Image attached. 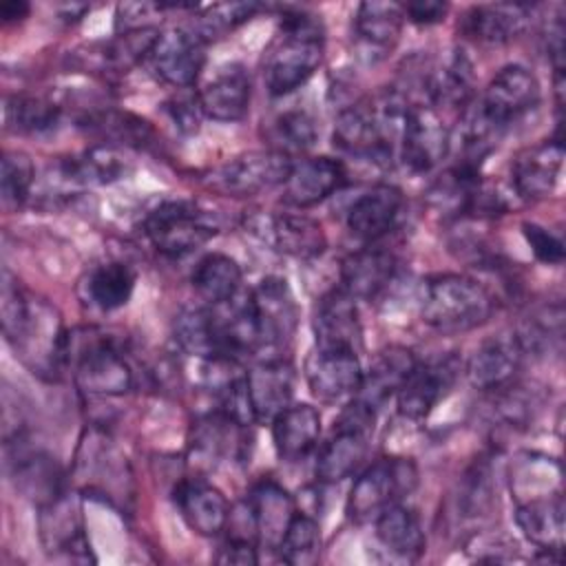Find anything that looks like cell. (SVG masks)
<instances>
[{
	"mask_svg": "<svg viewBox=\"0 0 566 566\" xmlns=\"http://www.w3.org/2000/svg\"><path fill=\"white\" fill-rule=\"evenodd\" d=\"M2 334L20 360L40 378L55 380L66 365L69 334L60 312L40 296L27 292L4 268L0 283Z\"/></svg>",
	"mask_w": 566,
	"mask_h": 566,
	"instance_id": "1",
	"label": "cell"
},
{
	"mask_svg": "<svg viewBox=\"0 0 566 566\" xmlns=\"http://www.w3.org/2000/svg\"><path fill=\"white\" fill-rule=\"evenodd\" d=\"M323 51L321 20L307 11H285L279 33L265 51L263 82L268 93L283 97L301 88L321 66Z\"/></svg>",
	"mask_w": 566,
	"mask_h": 566,
	"instance_id": "2",
	"label": "cell"
},
{
	"mask_svg": "<svg viewBox=\"0 0 566 566\" xmlns=\"http://www.w3.org/2000/svg\"><path fill=\"white\" fill-rule=\"evenodd\" d=\"M497 307L493 292L464 274H438L424 283L422 323L442 334H460L484 325Z\"/></svg>",
	"mask_w": 566,
	"mask_h": 566,
	"instance_id": "3",
	"label": "cell"
},
{
	"mask_svg": "<svg viewBox=\"0 0 566 566\" xmlns=\"http://www.w3.org/2000/svg\"><path fill=\"white\" fill-rule=\"evenodd\" d=\"M66 365L82 394L111 398L133 389L135 374L113 338L93 329L69 334Z\"/></svg>",
	"mask_w": 566,
	"mask_h": 566,
	"instance_id": "4",
	"label": "cell"
},
{
	"mask_svg": "<svg viewBox=\"0 0 566 566\" xmlns=\"http://www.w3.org/2000/svg\"><path fill=\"white\" fill-rule=\"evenodd\" d=\"M144 232L157 252L177 259L206 245L219 232V226L199 203L170 199L148 212Z\"/></svg>",
	"mask_w": 566,
	"mask_h": 566,
	"instance_id": "5",
	"label": "cell"
},
{
	"mask_svg": "<svg viewBox=\"0 0 566 566\" xmlns=\"http://www.w3.org/2000/svg\"><path fill=\"white\" fill-rule=\"evenodd\" d=\"M416 484L418 469L409 458H378L356 478L347 497V515L358 524L374 522L385 509L402 502Z\"/></svg>",
	"mask_w": 566,
	"mask_h": 566,
	"instance_id": "6",
	"label": "cell"
},
{
	"mask_svg": "<svg viewBox=\"0 0 566 566\" xmlns=\"http://www.w3.org/2000/svg\"><path fill=\"white\" fill-rule=\"evenodd\" d=\"M376 411L367 409L358 400L340 411L329 440L321 447L314 464L316 480L323 484H336L356 473L363 464L369 447V433L374 431Z\"/></svg>",
	"mask_w": 566,
	"mask_h": 566,
	"instance_id": "7",
	"label": "cell"
},
{
	"mask_svg": "<svg viewBox=\"0 0 566 566\" xmlns=\"http://www.w3.org/2000/svg\"><path fill=\"white\" fill-rule=\"evenodd\" d=\"M294 159L265 148L237 155L206 172L203 184L223 197H252L263 190L283 186Z\"/></svg>",
	"mask_w": 566,
	"mask_h": 566,
	"instance_id": "8",
	"label": "cell"
},
{
	"mask_svg": "<svg viewBox=\"0 0 566 566\" xmlns=\"http://www.w3.org/2000/svg\"><path fill=\"white\" fill-rule=\"evenodd\" d=\"M537 102V77L522 64H506L491 77L475 106L491 126L504 133L513 122L533 111Z\"/></svg>",
	"mask_w": 566,
	"mask_h": 566,
	"instance_id": "9",
	"label": "cell"
},
{
	"mask_svg": "<svg viewBox=\"0 0 566 566\" xmlns=\"http://www.w3.org/2000/svg\"><path fill=\"white\" fill-rule=\"evenodd\" d=\"M451 133L433 106L416 102L405 115L398 142V157L407 170L422 175L433 170L449 153Z\"/></svg>",
	"mask_w": 566,
	"mask_h": 566,
	"instance_id": "10",
	"label": "cell"
},
{
	"mask_svg": "<svg viewBox=\"0 0 566 566\" xmlns=\"http://www.w3.org/2000/svg\"><path fill=\"white\" fill-rule=\"evenodd\" d=\"M460 374V360L451 354L418 360L396 394L398 413L407 420L427 418L451 391Z\"/></svg>",
	"mask_w": 566,
	"mask_h": 566,
	"instance_id": "11",
	"label": "cell"
},
{
	"mask_svg": "<svg viewBox=\"0 0 566 566\" xmlns=\"http://www.w3.org/2000/svg\"><path fill=\"white\" fill-rule=\"evenodd\" d=\"M252 232L272 250L294 259H316L327 248L323 226L301 212H265L250 221Z\"/></svg>",
	"mask_w": 566,
	"mask_h": 566,
	"instance_id": "12",
	"label": "cell"
},
{
	"mask_svg": "<svg viewBox=\"0 0 566 566\" xmlns=\"http://www.w3.org/2000/svg\"><path fill=\"white\" fill-rule=\"evenodd\" d=\"M203 44L192 31L170 29L161 31L155 46L150 49L146 64L150 73L168 86L190 88L201 75L206 53Z\"/></svg>",
	"mask_w": 566,
	"mask_h": 566,
	"instance_id": "13",
	"label": "cell"
},
{
	"mask_svg": "<svg viewBox=\"0 0 566 566\" xmlns=\"http://www.w3.org/2000/svg\"><path fill=\"white\" fill-rule=\"evenodd\" d=\"M524 345L515 332L484 338L467 360V378L480 391H500L515 382L524 360Z\"/></svg>",
	"mask_w": 566,
	"mask_h": 566,
	"instance_id": "14",
	"label": "cell"
},
{
	"mask_svg": "<svg viewBox=\"0 0 566 566\" xmlns=\"http://www.w3.org/2000/svg\"><path fill=\"white\" fill-rule=\"evenodd\" d=\"M305 380L321 402H338L358 391L363 365L354 349L314 347L305 360Z\"/></svg>",
	"mask_w": 566,
	"mask_h": 566,
	"instance_id": "15",
	"label": "cell"
},
{
	"mask_svg": "<svg viewBox=\"0 0 566 566\" xmlns=\"http://www.w3.org/2000/svg\"><path fill=\"white\" fill-rule=\"evenodd\" d=\"M405 13L396 2H360L354 15V49L360 62L378 64L398 44Z\"/></svg>",
	"mask_w": 566,
	"mask_h": 566,
	"instance_id": "16",
	"label": "cell"
},
{
	"mask_svg": "<svg viewBox=\"0 0 566 566\" xmlns=\"http://www.w3.org/2000/svg\"><path fill=\"white\" fill-rule=\"evenodd\" d=\"M250 298L263 347H285L298 323V310L287 281L281 276H268L250 290Z\"/></svg>",
	"mask_w": 566,
	"mask_h": 566,
	"instance_id": "17",
	"label": "cell"
},
{
	"mask_svg": "<svg viewBox=\"0 0 566 566\" xmlns=\"http://www.w3.org/2000/svg\"><path fill=\"white\" fill-rule=\"evenodd\" d=\"M77 478L84 480L88 493H97L106 497H122L128 484V464L126 458L117 451V447L108 438H97L91 431L77 451Z\"/></svg>",
	"mask_w": 566,
	"mask_h": 566,
	"instance_id": "18",
	"label": "cell"
},
{
	"mask_svg": "<svg viewBox=\"0 0 566 566\" xmlns=\"http://www.w3.org/2000/svg\"><path fill=\"white\" fill-rule=\"evenodd\" d=\"M175 504L181 520L201 537H214L228 526L230 504L221 489L203 478H186L175 486Z\"/></svg>",
	"mask_w": 566,
	"mask_h": 566,
	"instance_id": "19",
	"label": "cell"
},
{
	"mask_svg": "<svg viewBox=\"0 0 566 566\" xmlns=\"http://www.w3.org/2000/svg\"><path fill=\"white\" fill-rule=\"evenodd\" d=\"M245 506L252 517L259 548L279 551V544L283 542L287 526L296 515L294 497L279 482L261 480L250 489Z\"/></svg>",
	"mask_w": 566,
	"mask_h": 566,
	"instance_id": "20",
	"label": "cell"
},
{
	"mask_svg": "<svg viewBox=\"0 0 566 566\" xmlns=\"http://www.w3.org/2000/svg\"><path fill=\"white\" fill-rule=\"evenodd\" d=\"M245 391L256 422H272L294 394V369L285 358H268L245 371Z\"/></svg>",
	"mask_w": 566,
	"mask_h": 566,
	"instance_id": "21",
	"label": "cell"
},
{
	"mask_svg": "<svg viewBox=\"0 0 566 566\" xmlns=\"http://www.w3.org/2000/svg\"><path fill=\"white\" fill-rule=\"evenodd\" d=\"M38 526L42 546L51 557H66L69 562L93 559L82 517L66 495L40 506Z\"/></svg>",
	"mask_w": 566,
	"mask_h": 566,
	"instance_id": "22",
	"label": "cell"
},
{
	"mask_svg": "<svg viewBox=\"0 0 566 566\" xmlns=\"http://www.w3.org/2000/svg\"><path fill=\"white\" fill-rule=\"evenodd\" d=\"M564 161L562 139H548L524 148L511 164V181L517 197L537 201L548 197L559 179Z\"/></svg>",
	"mask_w": 566,
	"mask_h": 566,
	"instance_id": "23",
	"label": "cell"
},
{
	"mask_svg": "<svg viewBox=\"0 0 566 566\" xmlns=\"http://www.w3.org/2000/svg\"><path fill=\"white\" fill-rule=\"evenodd\" d=\"M250 95H252L250 75L237 62L219 66L197 93L203 117L214 122L243 119L250 111Z\"/></svg>",
	"mask_w": 566,
	"mask_h": 566,
	"instance_id": "24",
	"label": "cell"
},
{
	"mask_svg": "<svg viewBox=\"0 0 566 566\" xmlns=\"http://www.w3.org/2000/svg\"><path fill=\"white\" fill-rule=\"evenodd\" d=\"M405 206L402 190L391 184H376L365 190L347 210V230L367 243L382 239L398 223L400 210Z\"/></svg>",
	"mask_w": 566,
	"mask_h": 566,
	"instance_id": "25",
	"label": "cell"
},
{
	"mask_svg": "<svg viewBox=\"0 0 566 566\" xmlns=\"http://www.w3.org/2000/svg\"><path fill=\"white\" fill-rule=\"evenodd\" d=\"M347 179L343 161L332 157H307L292 164L283 184V201L292 208H310L334 195Z\"/></svg>",
	"mask_w": 566,
	"mask_h": 566,
	"instance_id": "26",
	"label": "cell"
},
{
	"mask_svg": "<svg viewBox=\"0 0 566 566\" xmlns=\"http://www.w3.org/2000/svg\"><path fill=\"white\" fill-rule=\"evenodd\" d=\"M314 336L316 347H336V349H358L360 345V318L356 301L338 290H332L321 296L314 307Z\"/></svg>",
	"mask_w": 566,
	"mask_h": 566,
	"instance_id": "27",
	"label": "cell"
},
{
	"mask_svg": "<svg viewBox=\"0 0 566 566\" xmlns=\"http://www.w3.org/2000/svg\"><path fill=\"white\" fill-rule=\"evenodd\" d=\"M416 363H418V358L407 347L391 345V347L382 349L374 358L371 367L367 371H363L360 387L352 398L358 400L360 405H365L367 409L378 411L389 398H394L398 394V389L402 387V382L407 380V376L411 374Z\"/></svg>",
	"mask_w": 566,
	"mask_h": 566,
	"instance_id": "28",
	"label": "cell"
},
{
	"mask_svg": "<svg viewBox=\"0 0 566 566\" xmlns=\"http://www.w3.org/2000/svg\"><path fill=\"white\" fill-rule=\"evenodd\" d=\"M396 274V256L376 245L347 254L340 263V290L356 298H376Z\"/></svg>",
	"mask_w": 566,
	"mask_h": 566,
	"instance_id": "29",
	"label": "cell"
},
{
	"mask_svg": "<svg viewBox=\"0 0 566 566\" xmlns=\"http://www.w3.org/2000/svg\"><path fill=\"white\" fill-rule=\"evenodd\" d=\"M533 7L520 2L475 4L462 18V31L484 44H504L515 40L528 24Z\"/></svg>",
	"mask_w": 566,
	"mask_h": 566,
	"instance_id": "30",
	"label": "cell"
},
{
	"mask_svg": "<svg viewBox=\"0 0 566 566\" xmlns=\"http://www.w3.org/2000/svg\"><path fill=\"white\" fill-rule=\"evenodd\" d=\"M473 102V66L462 51L451 55L436 69L427 71L424 104L462 113Z\"/></svg>",
	"mask_w": 566,
	"mask_h": 566,
	"instance_id": "31",
	"label": "cell"
},
{
	"mask_svg": "<svg viewBox=\"0 0 566 566\" xmlns=\"http://www.w3.org/2000/svg\"><path fill=\"white\" fill-rule=\"evenodd\" d=\"M321 436V413L305 402L287 405L272 420V440L276 455L285 462H301L307 458Z\"/></svg>",
	"mask_w": 566,
	"mask_h": 566,
	"instance_id": "32",
	"label": "cell"
},
{
	"mask_svg": "<svg viewBox=\"0 0 566 566\" xmlns=\"http://www.w3.org/2000/svg\"><path fill=\"white\" fill-rule=\"evenodd\" d=\"M11 475L15 482V489L22 491L27 497L38 502L40 506L55 502L64 495V480L60 464L53 455L20 447L13 453L11 460Z\"/></svg>",
	"mask_w": 566,
	"mask_h": 566,
	"instance_id": "33",
	"label": "cell"
},
{
	"mask_svg": "<svg viewBox=\"0 0 566 566\" xmlns=\"http://www.w3.org/2000/svg\"><path fill=\"white\" fill-rule=\"evenodd\" d=\"M515 522L531 544L559 553L564 546V493L515 502Z\"/></svg>",
	"mask_w": 566,
	"mask_h": 566,
	"instance_id": "34",
	"label": "cell"
},
{
	"mask_svg": "<svg viewBox=\"0 0 566 566\" xmlns=\"http://www.w3.org/2000/svg\"><path fill=\"white\" fill-rule=\"evenodd\" d=\"M376 539L380 546L398 559L413 562L424 553L427 537L422 524L409 506L402 502L385 509L376 520Z\"/></svg>",
	"mask_w": 566,
	"mask_h": 566,
	"instance_id": "35",
	"label": "cell"
},
{
	"mask_svg": "<svg viewBox=\"0 0 566 566\" xmlns=\"http://www.w3.org/2000/svg\"><path fill=\"white\" fill-rule=\"evenodd\" d=\"M172 336L177 345L201 360L210 358H228L223 354L219 321L214 314V307L206 305H192L184 307L172 323Z\"/></svg>",
	"mask_w": 566,
	"mask_h": 566,
	"instance_id": "36",
	"label": "cell"
},
{
	"mask_svg": "<svg viewBox=\"0 0 566 566\" xmlns=\"http://www.w3.org/2000/svg\"><path fill=\"white\" fill-rule=\"evenodd\" d=\"M135 283H137V274L128 263L106 261L95 265L86 274L82 287H84L86 301L93 307L102 312H115L130 301L135 292Z\"/></svg>",
	"mask_w": 566,
	"mask_h": 566,
	"instance_id": "37",
	"label": "cell"
},
{
	"mask_svg": "<svg viewBox=\"0 0 566 566\" xmlns=\"http://www.w3.org/2000/svg\"><path fill=\"white\" fill-rule=\"evenodd\" d=\"M190 283L208 305H221L241 292V268L232 256L210 252L197 261Z\"/></svg>",
	"mask_w": 566,
	"mask_h": 566,
	"instance_id": "38",
	"label": "cell"
},
{
	"mask_svg": "<svg viewBox=\"0 0 566 566\" xmlns=\"http://www.w3.org/2000/svg\"><path fill=\"white\" fill-rule=\"evenodd\" d=\"M4 128L15 135H46L57 128L60 106L40 95L15 93L4 97Z\"/></svg>",
	"mask_w": 566,
	"mask_h": 566,
	"instance_id": "39",
	"label": "cell"
},
{
	"mask_svg": "<svg viewBox=\"0 0 566 566\" xmlns=\"http://www.w3.org/2000/svg\"><path fill=\"white\" fill-rule=\"evenodd\" d=\"M268 137L272 142V150H279L287 157L303 155L316 144L318 124L310 111L287 108L272 119Z\"/></svg>",
	"mask_w": 566,
	"mask_h": 566,
	"instance_id": "40",
	"label": "cell"
},
{
	"mask_svg": "<svg viewBox=\"0 0 566 566\" xmlns=\"http://www.w3.org/2000/svg\"><path fill=\"white\" fill-rule=\"evenodd\" d=\"M159 27H144V29H130L119 31L113 40L104 42L97 51L99 64L115 73H126L139 62H146L150 49L155 46L159 38Z\"/></svg>",
	"mask_w": 566,
	"mask_h": 566,
	"instance_id": "41",
	"label": "cell"
},
{
	"mask_svg": "<svg viewBox=\"0 0 566 566\" xmlns=\"http://www.w3.org/2000/svg\"><path fill=\"white\" fill-rule=\"evenodd\" d=\"M279 555L290 566H310L321 555V526L303 511L292 517L283 542L279 544Z\"/></svg>",
	"mask_w": 566,
	"mask_h": 566,
	"instance_id": "42",
	"label": "cell"
},
{
	"mask_svg": "<svg viewBox=\"0 0 566 566\" xmlns=\"http://www.w3.org/2000/svg\"><path fill=\"white\" fill-rule=\"evenodd\" d=\"M259 9L261 4L256 2H219V4L203 7L192 22V33L201 42L219 40L232 33L243 22H248Z\"/></svg>",
	"mask_w": 566,
	"mask_h": 566,
	"instance_id": "43",
	"label": "cell"
},
{
	"mask_svg": "<svg viewBox=\"0 0 566 566\" xmlns=\"http://www.w3.org/2000/svg\"><path fill=\"white\" fill-rule=\"evenodd\" d=\"M35 186V166L22 150H7L0 168V195L4 210L20 208Z\"/></svg>",
	"mask_w": 566,
	"mask_h": 566,
	"instance_id": "44",
	"label": "cell"
},
{
	"mask_svg": "<svg viewBox=\"0 0 566 566\" xmlns=\"http://www.w3.org/2000/svg\"><path fill=\"white\" fill-rule=\"evenodd\" d=\"M75 161L86 186L113 184L130 170V159L119 150L117 144H111V142L91 146Z\"/></svg>",
	"mask_w": 566,
	"mask_h": 566,
	"instance_id": "45",
	"label": "cell"
},
{
	"mask_svg": "<svg viewBox=\"0 0 566 566\" xmlns=\"http://www.w3.org/2000/svg\"><path fill=\"white\" fill-rule=\"evenodd\" d=\"M493 473H491V464L482 458L480 462H475L460 486V495H458V511H462L464 517H480L484 513H489V509L493 506Z\"/></svg>",
	"mask_w": 566,
	"mask_h": 566,
	"instance_id": "46",
	"label": "cell"
},
{
	"mask_svg": "<svg viewBox=\"0 0 566 566\" xmlns=\"http://www.w3.org/2000/svg\"><path fill=\"white\" fill-rule=\"evenodd\" d=\"M522 232L537 261L546 265H559L564 261V243L557 234H553L539 223H524Z\"/></svg>",
	"mask_w": 566,
	"mask_h": 566,
	"instance_id": "47",
	"label": "cell"
},
{
	"mask_svg": "<svg viewBox=\"0 0 566 566\" xmlns=\"http://www.w3.org/2000/svg\"><path fill=\"white\" fill-rule=\"evenodd\" d=\"M166 111L172 119V124L181 130V133H195L199 128V122L203 117V111L199 106V97L197 93L190 95V93H179L175 95L168 104H166Z\"/></svg>",
	"mask_w": 566,
	"mask_h": 566,
	"instance_id": "48",
	"label": "cell"
},
{
	"mask_svg": "<svg viewBox=\"0 0 566 566\" xmlns=\"http://www.w3.org/2000/svg\"><path fill=\"white\" fill-rule=\"evenodd\" d=\"M447 11H449V4L440 0H416V2L402 4L405 18L413 24H424V27L442 22Z\"/></svg>",
	"mask_w": 566,
	"mask_h": 566,
	"instance_id": "49",
	"label": "cell"
},
{
	"mask_svg": "<svg viewBox=\"0 0 566 566\" xmlns=\"http://www.w3.org/2000/svg\"><path fill=\"white\" fill-rule=\"evenodd\" d=\"M256 551H259L256 542L228 535L226 544L219 548V557L217 559L221 564H243V566H250V564L259 562Z\"/></svg>",
	"mask_w": 566,
	"mask_h": 566,
	"instance_id": "50",
	"label": "cell"
},
{
	"mask_svg": "<svg viewBox=\"0 0 566 566\" xmlns=\"http://www.w3.org/2000/svg\"><path fill=\"white\" fill-rule=\"evenodd\" d=\"M29 15V4L22 0H7L0 4V18L2 22H18Z\"/></svg>",
	"mask_w": 566,
	"mask_h": 566,
	"instance_id": "51",
	"label": "cell"
}]
</instances>
